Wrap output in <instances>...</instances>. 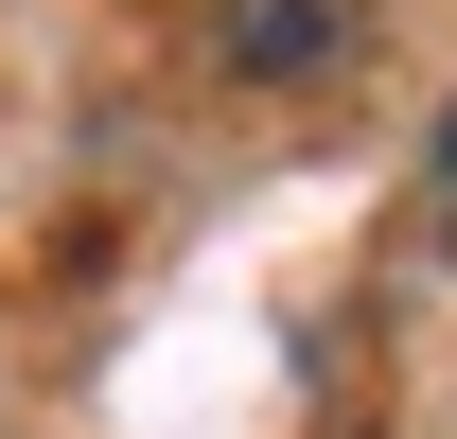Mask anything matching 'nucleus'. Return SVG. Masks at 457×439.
<instances>
[{
	"mask_svg": "<svg viewBox=\"0 0 457 439\" xmlns=\"http://www.w3.org/2000/svg\"><path fill=\"white\" fill-rule=\"evenodd\" d=\"M422 211H440V246H457V106H440V141H422Z\"/></svg>",
	"mask_w": 457,
	"mask_h": 439,
	"instance_id": "nucleus-2",
	"label": "nucleus"
},
{
	"mask_svg": "<svg viewBox=\"0 0 457 439\" xmlns=\"http://www.w3.org/2000/svg\"><path fill=\"white\" fill-rule=\"evenodd\" d=\"M212 36L246 88H317V70H352V36H370V0H212Z\"/></svg>",
	"mask_w": 457,
	"mask_h": 439,
	"instance_id": "nucleus-1",
	"label": "nucleus"
}]
</instances>
